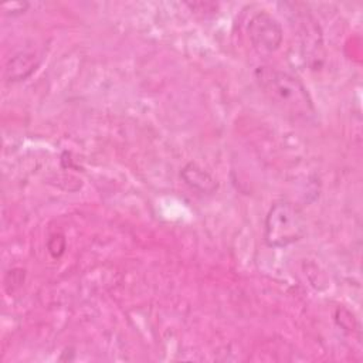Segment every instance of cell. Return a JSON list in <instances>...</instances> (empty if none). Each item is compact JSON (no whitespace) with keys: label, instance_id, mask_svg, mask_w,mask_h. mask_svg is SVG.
Masks as SVG:
<instances>
[{"label":"cell","instance_id":"cell-1","mask_svg":"<svg viewBox=\"0 0 363 363\" xmlns=\"http://www.w3.org/2000/svg\"><path fill=\"white\" fill-rule=\"evenodd\" d=\"M255 81L267 99L289 119L302 123L315 119L313 101L306 86L295 75L271 67H259L255 71Z\"/></svg>","mask_w":363,"mask_h":363},{"label":"cell","instance_id":"cell-2","mask_svg":"<svg viewBox=\"0 0 363 363\" xmlns=\"http://www.w3.org/2000/svg\"><path fill=\"white\" fill-rule=\"evenodd\" d=\"M306 231L302 211L289 201H277L267 213L264 240L268 247L284 248L299 241Z\"/></svg>","mask_w":363,"mask_h":363},{"label":"cell","instance_id":"cell-3","mask_svg":"<svg viewBox=\"0 0 363 363\" xmlns=\"http://www.w3.org/2000/svg\"><path fill=\"white\" fill-rule=\"evenodd\" d=\"M247 31L252 48L259 55H269L275 52L284 38V31L279 21L267 11H261L252 16Z\"/></svg>","mask_w":363,"mask_h":363},{"label":"cell","instance_id":"cell-4","mask_svg":"<svg viewBox=\"0 0 363 363\" xmlns=\"http://www.w3.org/2000/svg\"><path fill=\"white\" fill-rule=\"evenodd\" d=\"M41 52L37 50H21L16 52L6 64L4 77L10 82L27 79L40 65Z\"/></svg>","mask_w":363,"mask_h":363},{"label":"cell","instance_id":"cell-5","mask_svg":"<svg viewBox=\"0 0 363 363\" xmlns=\"http://www.w3.org/2000/svg\"><path fill=\"white\" fill-rule=\"evenodd\" d=\"M182 179L184 183L191 189L203 194H211L217 189V182L216 179L207 173L204 169L194 163H189L182 169L180 173Z\"/></svg>","mask_w":363,"mask_h":363}]
</instances>
